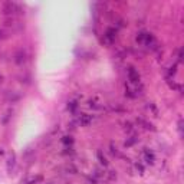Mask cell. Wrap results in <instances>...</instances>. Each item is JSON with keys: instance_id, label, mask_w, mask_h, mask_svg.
<instances>
[{"instance_id": "1", "label": "cell", "mask_w": 184, "mask_h": 184, "mask_svg": "<svg viewBox=\"0 0 184 184\" xmlns=\"http://www.w3.org/2000/svg\"><path fill=\"white\" fill-rule=\"evenodd\" d=\"M128 75H130V81L131 82H134V83H137L139 81V76H138V73H137L134 69H130V72H128Z\"/></svg>"}, {"instance_id": "2", "label": "cell", "mask_w": 184, "mask_h": 184, "mask_svg": "<svg viewBox=\"0 0 184 184\" xmlns=\"http://www.w3.org/2000/svg\"><path fill=\"white\" fill-rule=\"evenodd\" d=\"M89 122H91V116H88V115H83V116H82V120H81V124L87 125V124H89Z\"/></svg>"}]
</instances>
